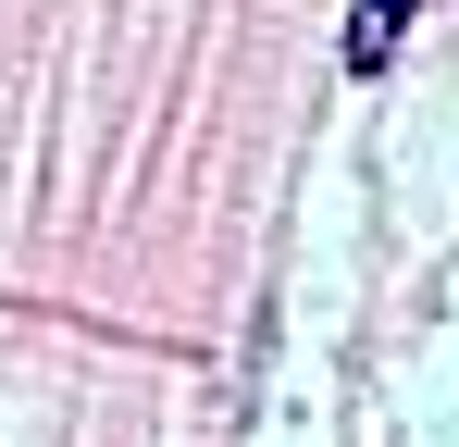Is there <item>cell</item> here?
I'll return each instance as SVG.
<instances>
[{"label":"cell","mask_w":459,"mask_h":447,"mask_svg":"<svg viewBox=\"0 0 459 447\" xmlns=\"http://www.w3.org/2000/svg\"><path fill=\"white\" fill-rule=\"evenodd\" d=\"M410 25H422V0H348V74L373 87V74L397 63V38H410Z\"/></svg>","instance_id":"6da1fadb"}]
</instances>
